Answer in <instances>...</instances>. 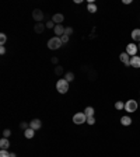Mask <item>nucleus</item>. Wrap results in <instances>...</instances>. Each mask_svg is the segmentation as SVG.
<instances>
[{
	"mask_svg": "<svg viewBox=\"0 0 140 157\" xmlns=\"http://www.w3.org/2000/svg\"><path fill=\"white\" fill-rule=\"evenodd\" d=\"M56 90H58L60 94H66V93L69 91V81H67L66 78L58 80V83H56Z\"/></svg>",
	"mask_w": 140,
	"mask_h": 157,
	"instance_id": "f257e3e1",
	"label": "nucleus"
},
{
	"mask_svg": "<svg viewBox=\"0 0 140 157\" xmlns=\"http://www.w3.org/2000/svg\"><path fill=\"white\" fill-rule=\"evenodd\" d=\"M62 39L60 37H53V38H51L48 41V48L49 49H52V51H56V49H59V48L62 47Z\"/></svg>",
	"mask_w": 140,
	"mask_h": 157,
	"instance_id": "f03ea898",
	"label": "nucleus"
},
{
	"mask_svg": "<svg viewBox=\"0 0 140 157\" xmlns=\"http://www.w3.org/2000/svg\"><path fill=\"white\" fill-rule=\"evenodd\" d=\"M87 122V117L84 112H76V115L73 117V124L76 125H81V124H86Z\"/></svg>",
	"mask_w": 140,
	"mask_h": 157,
	"instance_id": "7ed1b4c3",
	"label": "nucleus"
},
{
	"mask_svg": "<svg viewBox=\"0 0 140 157\" xmlns=\"http://www.w3.org/2000/svg\"><path fill=\"white\" fill-rule=\"evenodd\" d=\"M137 107H139V104L136 100H129V101L125 102V110L126 112H134V111L137 110Z\"/></svg>",
	"mask_w": 140,
	"mask_h": 157,
	"instance_id": "20e7f679",
	"label": "nucleus"
},
{
	"mask_svg": "<svg viewBox=\"0 0 140 157\" xmlns=\"http://www.w3.org/2000/svg\"><path fill=\"white\" fill-rule=\"evenodd\" d=\"M137 45L136 44H128L126 45V53L129 56H136V53H137Z\"/></svg>",
	"mask_w": 140,
	"mask_h": 157,
	"instance_id": "39448f33",
	"label": "nucleus"
},
{
	"mask_svg": "<svg viewBox=\"0 0 140 157\" xmlns=\"http://www.w3.org/2000/svg\"><path fill=\"white\" fill-rule=\"evenodd\" d=\"M32 18H34L37 23H42V20H44V13H42V10L35 8V10L32 11Z\"/></svg>",
	"mask_w": 140,
	"mask_h": 157,
	"instance_id": "423d86ee",
	"label": "nucleus"
},
{
	"mask_svg": "<svg viewBox=\"0 0 140 157\" xmlns=\"http://www.w3.org/2000/svg\"><path fill=\"white\" fill-rule=\"evenodd\" d=\"M30 128H32L34 131H38L42 128V121L38 119V118H35V119H32L31 122H30Z\"/></svg>",
	"mask_w": 140,
	"mask_h": 157,
	"instance_id": "0eeeda50",
	"label": "nucleus"
},
{
	"mask_svg": "<svg viewBox=\"0 0 140 157\" xmlns=\"http://www.w3.org/2000/svg\"><path fill=\"white\" fill-rule=\"evenodd\" d=\"M119 59H121V62L126 65V66H130V56L128 55L126 52H122L121 55H119Z\"/></svg>",
	"mask_w": 140,
	"mask_h": 157,
	"instance_id": "6e6552de",
	"label": "nucleus"
},
{
	"mask_svg": "<svg viewBox=\"0 0 140 157\" xmlns=\"http://www.w3.org/2000/svg\"><path fill=\"white\" fill-rule=\"evenodd\" d=\"M45 28H46V25H45L44 23H37L35 25H34V31L37 32V34H44Z\"/></svg>",
	"mask_w": 140,
	"mask_h": 157,
	"instance_id": "1a4fd4ad",
	"label": "nucleus"
},
{
	"mask_svg": "<svg viewBox=\"0 0 140 157\" xmlns=\"http://www.w3.org/2000/svg\"><path fill=\"white\" fill-rule=\"evenodd\" d=\"M63 20H64V16H63V14H60V13H56V14H53V17H52V21H53L56 25L62 24Z\"/></svg>",
	"mask_w": 140,
	"mask_h": 157,
	"instance_id": "9d476101",
	"label": "nucleus"
},
{
	"mask_svg": "<svg viewBox=\"0 0 140 157\" xmlns=\"http://www.w3.org/2000/svg\"><path fill=\"white\" fill-rule=\"evenodd\" d=\"M130 66L134 69H139L140 67V56H132L130 58Z\"/></svg>",
	"mask_w": 140,
	"mask_h": 157,
	"instance_id": "9b49d317",
	"label": "nucleus"
},
{
	"mask_svg": "<svg viewBox=\"0 0 140 157\" xmlns=\"http://www.w3.org/2000/svg\"><path fill=\"white\" fill-rule=\"evenodd\" d=\"M64 28L66 27H63L62 24H59V25H56L53 28L55 34H56V37H62V35H64Z\"/></svg>",
	"mask_w": 140,
	"mask_h": 157,
	"instance_id": "f8f14e48",
	"label": "nucleus"
},
{
	"mask_svg": "<svg viewBox=\"0 0 140 157\" xmlns=\"http://www.w3.org/2000/svg\"><path fill=\"white\" fill-rule=\"evenodd\" d=\"M10 147V140L6 139V138H1L0 139V149L1 150H7Z\"/></svg>",
	"mask_w": 140,
	"mask_h": 157,
	"instance_id": "ddd939ff",
	"label": "nucleus"
},
{
	"mask_svg": "<svg viewBox=\"0 0 140 157\" xmlns=\"http://www.w3.org/2000/svg\"><path fill=\"white\" fill-rule=\"evenodd\" d=\"M87 11H90L91 14H94V13L97 11V4L94 3L93 0H90V1H88V4H87Z\"/></svg>",
	"mask_w": 140,
	"mask_h": 157,
	"instance_id": "4468645a",
	"label": "nucleus"
},
{
	"mask_svg": "<svg viewBox=\"0 0 140 157\" xmlns=\"http://www.w3.org/2000/svg\"><path fill=\"white\" fill-rule=\"evenodd\" d=\"M130 35H132V39H133V41H136V42H140V28H134Z\"/></svg>",
	"mask_w": 140,
	"mask_h": 157,
	"instance_id": "2eb2a0df",
	"label": "nucleus"
},
{
	"mask_svg": "<svg viewBox=\"0 0 140 157\" xmlns=\"http://www.w3.org/2000/svg\"><path fill=\"white\" fill-rule=\"evenodd\" d=\"M121 124L123 126H129V125H132V118L130 117H128V115H123V117L121 118Z\"/></svg>",
	"mask_w": 140,
	"mask_h": 157,
	"instance_id": "dca6fc26",
	"label": "nucleus"
},
{
	"mask_svg": "<svg viewBox=\"0 0 140 157\" xmlns=\"http://www.w3.org/2000/svg\"><path fill=\"white\" fill-rule=\"evenodd\" d=\"M24 136H25L27 139H32V138L35 136V131H34L32 128H28V129L24 131Z\"/></svg>",
	"mask_w": 140,
	"mask_h": 157,
	"instance_id": "f3484780",
	"label": "nucleus"
},
{
	"mask_svg": "<svg viewBox=\"0 0 140 157\" xmlns=\"http://www.w3.org/2000/svg\"><path fill=\"white\" fill-rule=\"evenodd\" d=\"M84 114H86V117H94V108L93 107H87L86 110H84Z\"/></svg>",
	"mask_w": 140,
	"mask_h": 157,
	"instance_id": "a211bd4d",
	"label": "nucleus"
},
{
	"mask_svg": "<svg viewBox=\"0 0 140 157\" xmlns=\"http://www.w3.org/2000/svg\"><path fill=\"white\" fill-rule=\"evenodd\" d=\"M64 78H66L69 83L70 81H73V80H74V73H73V72H67V73L64 74Z\"/></svg>",
	"mask_w": 140,
	"mask_h": 157,
	"instance_id": "6ab92c4d",
	"label": "nucleus"
},
{
	"mask_svg": "<svg viewBox=\"0 0 140 157\" xmlns=\"http://www.w3.org/2000/svg\"><path fill=\"white\" fill-rule=\"evenodd\" d=\"M115 108H116L118 111H122L125 108V104L122 101H116L115 102Z\"/></svg>",
	"mask_w": 140,
	"mask_h": 157,
	"instance_id": "aec40b11",
	"label": "nucleus"
},
{
	"mask_svg": "<svg viewBox=\"0 0 140 157\" xmlns=\"http://www.w3.org/2000/svg\"><path fill=\"white\" fill-rule=\"evenodd\" d=\"M62 73H63V67H62V66H56V67H55V74H56V76H60Z\"/></svg>",
	"mask_w": 140,
	"mask_h": 157,
	"instance_id": "412c9836",
	"label": "nucleus"
},
{
	"mask_svg": "<svg viewBox=\"0 0 140 157\" xmlns=\"http://www.w3.org/2000/svg\"><path fill=\"white\" fill-rule=\"evenodd\" d=\"M6 41H7V37H6V34H0V45H4L6 44Z\"/></svg>",
	"mask_w": 140,
	"mask_h": 157,
	"instance_id": "4be33fe9",
	"label": "nucleus"
},
{
	"mask_svg": "<svg viewBox=\"0 0 140 157\" xmlns=\"http://www.w3.org/2000/svg\"><path fill=\"white\" fill-rule=\"evenodd\" d=\"M71 34H73V28H71V27H66V28H64V35L70 37Z\"/></svg>",
	"mask_w": 140,
	"mask_h": 157,
	"instance_id": "5701e85b",
	"label": "nucleus"
},
{
	"mask_svg": "<svg viewBox=\"0 0 140 157\" xmlns=\"http://www.w3.org/2000/svg\"><path fill=\"white\" fill-rule=\"evenodd\" d=\"M10 135H11V131H10V129H4V131H3V138L8 139V138H10Z\"/></svg>",
	"mask_w": 140,
	"mask_h": 157,
	"instance_id": "b1692460",
	"label": "nucleus"
},
{
	"mask_svg": "<svg viewBox=\"0 0 140 157\" xmlns=\"http://www.w3.org/2000/svg\"><path fill=\"white\" fill-rule=\"evenodd\" d=\"M87 124H88V125H94V124H95V118H94V117H88V118H87Z\"/></svg>",
	"mask_w": 140,
	"mask_h": 157,
	"instance_id": "393cba45",
	"label": "nucleus"
},
{
	"mask_svg": "<svg viewBox=\"0 0 140 157\" xmlns=\"http://www.w3.org/2000/svg\"><path fill=\"white\" fill-rule=\"evenodd\" d=\"M0 157H10V153L7 150H0Z\"/></svg>",
	"mask_w": 140,
	"mask_h": 157,
	"instance_id": "a878e982",
	"label": "nucleus"
},
{
	"mask_svg": "<svg viewBox=\"0 0 140 157\" xmlns=\"http://www.w3.org/2000/svg\"><path fill=\"white\" fill-rule=\"evenodd\" d=\"M45 25H46V28H55V27H56V24H55L52 20H51V21H48Z\"/></svg>",
	"mask_w": 140,
	"mask_h": 157,
	"instance_id": "bb28decb",
	"label": "nucleus"
},
{
	"mask_svg": "<svg viewBox=\"0 0 140 157\" xmlns=\"http://www.w3.org/2000/svg\"><path fill=\"white\" fill-rule=\"evenodd\" d=\"M60 39H62V44H63V45L69 42V37H67V35H62V37H60Z\"/></svg>",
	"mask_w": 140,
	"mask_h": 157,
	"instance_id": "cd10ccee",
	"label": "nucleus"
},
{
	"mask_svg": "<svg viewBox=\"0 0 140 157\" xmlns=\"http://www.w3.org/2000/svg\"><path fill=\"white\" fill-rule=\"evenodd\" d=\"M20 128L25 131V129H28V128H30V124H27V122H21V124H20Z\"/></svg>",
	"mask_w": 140,
	"mask_h": 157,
	"instance_id": "c85d7f7f",
	"label": "nucleus"
},
{
	"mask_svg": "<svg viewBox=\"0 0 140 157\" xmlns=\"http://www.w3.org/2000/svg\"><path fill=\"white\" fill-rule=\"evenodd\" d=\"M0 53H1V55H4V53H6V47H4V45H1V47H0Z\"/></svg>",
	"mask_w": 140,
	"mask_h": 157,
	"instance_id": "c756f323",
	"label": "nucleus"
},
{
	"mask_svg": "<svg viewBox=\"0 0 140 157\" xmlns=\"http://www.w3.org/2000/svg\"><path fill=\"white\" fill-rule=\"evenodd\" d=\"M51 62L53 63V65H56V63L59 62V59H58V58H52V59H51Z\"/></svg>",
	"mask_w": 140,
	"mask_h": 157,
	"instance_id": "7c9ffc66",
	"label": "nucleus"
},
{
	"mask_svg": "<svg viewBox=\"0 0 140 157\" xmlns=\"http://www.w3.org/2000/svg\"><path fill=\"white\" fill-rule=\"evenodd\" d=\"M123 3H125V4H130V3H132V0H123Z\"/></svg>",
	"mask_w": 140,
	"mask_h": 157,
	"instance_id": "2f4dec72",
	"label": "nucleus"
},
{
	"mask_svg": "<svg viewBox=\"0 0 140 157\" xmlns=\"http://www.w3.org/2000/svg\"><path fill=\"white\" fill-rule=\"evenodd\" d=\"M10 157H17V156H16V153H10Z\"/></svg>",
	"mask_w": 140,
	"mask_h": 157,
	"instance_id": "473e14b6",
	"label": "nucleus"
},
{
	"mask_svg": "<svg viewBox=\"0 0 140 157\" xmlns=\"http://www.w3.org/2000/svg\"><path fill=\"white\" fill-rule=\"evenodd\" d=\"M137 49H139V51H140V42H139V44H137Z\"/></svg>",
	"mask_w": 140,
	"mask_h": 157,
	"instance_id": "72a5a7b5",
	"label": "nucleus"
}]
</instances>
